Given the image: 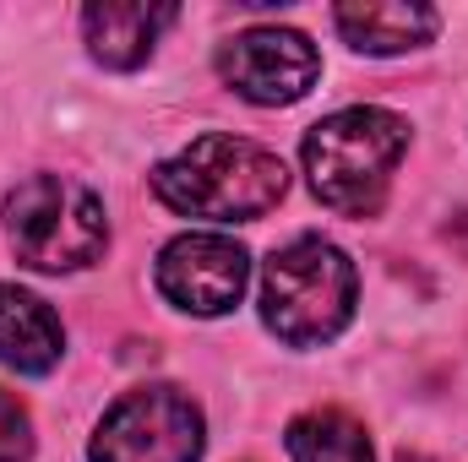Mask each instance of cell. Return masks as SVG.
<instances>
[{"mask_svg":"<svg viewBox=\"0 0 468 462\" xmlns=\"http://www.w3.org/2000/svg\"><path fill=\"white\" fill-rule=\"evenodd\" d=\"M289 191V169L278 152H267L261 142L207 131L197 136L186 152L164 158L153 169V196L169 213L186 218H213V224H250L261 213H272Z\"/></svg>","mask_w":468,"mask_h":462,"instance_id":"1","label":"cell"},{"mask_svg":"<svg viewBox=\"0 0 468 462\" xmlns=\"http://www.w3.org/2000/svg\"><path fill=\"white\" fill-rule=\"evenodd\" d=\"M409 152V120L392 110H338L305 131V174L322 207L344 218H376L398 158Z\"/></svg>","mask_w":468,"mask_h":462,"instance_id":"2","label":"cell"},{"mask_svg":"<svg viewBox=\"0 0 468 462\" xmlns=\"http://www.w3.org/2000/svg\"><path fill=\"white\" fill-rule=\"evenodd\" d=\"M354 299H359V272L322 234L289 239L261 267V321L289 348L333 343L354 321Z\"/></svg>","mask_w":468,"mask_h":462,"instance_id":"3","label":"cell"},{"mask_svg":"<svg viewBox=\"0 0 468 462\" xmlns=\"http://www.w3.org/2000/svg\"><path fill=\"white\" fill-rule=\"evenodd\" d=\"M0 218L16 261H27L33 272H82L110 245L99 191L71 174H27L16 191H5Z\"/></svg>","mask_w":468,"mask_h":462,"instance_id":"4","label":"cell"},{"mask_svg":"<svg viewBox=\"0 0 468 462\" xmlns=\"http://www.w3.org/2000/svg\"><path fill=\"white\" fill-rule=\"evenodd\" d=\"M207 446L202 408L180 386H136L93 430V462H197Z\"/></svg>","mask_w":468,"mask_h":462,"instance_id":"5","label":"cell"},{"mask_svg":"<svg viewBox=\"0 0 468 462\" xmlns=\"http://www.w3.org/2000/svg\"><path fill=\"white\" fill-rule=\"evenodd\" d=\"M250 256L229 234H175L158 250V294L186 316H224L245 299Z\"/></svg>","mask_w":468,"mask_h":462,"instance_id":"6","label":"cell"},{"mask_svg":"<svg viewBox=\"0 0 468 462\" xmlns=\"http://www.w3.org/2000/svg\"><path fill=\"white\" fill-rule=\"evenodd\" d=\"M218 77L250 104H294L316 88L322 55L294 27H245L218 49Z\"/></svg>","mask_w":468,"mask_h":462,"instance_id":"7","label":"cell"},{"mask_svg":"<svg viewBox=\"0 0 468 462\" xmlns=\"http://www.w3.org/2000/svg\"><path fill=\"white\" fill-rule=\"evenodd\" d=\"M180 11L169 0H104V5H88L82 11V38L93 49V60L115 66V71H131L153 55L158 33L175 22Z\"/></svg>","mask_w":468,"mask_h":462,"instance_id":"8","label":"cell"},{"mask_svg":"<svg viewBox=\"0 0 468 462\" xmlns=\"http://www.w3.org/2000/svg\"><path fill=\"white\" fill-rule=\"evenodd\" d=\"M60 353H66L60 316L38 294L0 283V364H11L16 375H49Z\"/></svg>","mask_w":468,"mask_h":462,"instance_id":"9","label":"cell"},{"mask_svg":"<svg viewBox=\"0 0 468 462\" xmlns=\"http://www.w3.org/2000/svg\"><path fill=\"white\" fill-rule=\"evenodd\" d=\"M338 33L349 38L359 55H403V49H420L436 38L441 16L431 5H414V0H365V5H338L333 11Z\"/></svg>","mask_w":468,"mask_h":462,"instance_id":"10","label":"cell"},{"mask_svg":"<svg viewBox=\"0 0 468 462\" xmlns=\"http://www.w3.org/2000/svg\"><path fill=\"white\" fill-rule=\"evenodd\" d=\"M289 457L294 462H370V436L349 414L316 408V414H300L289 425Z\"/></svg>","mask_w":468,"mask_h":462,"instance_id":"11","label":"cell"},{"mask_svg":"<svg viewBox=\"0 0 468 462\" xmlns=\"http://www.w3.org/2000/svg\"><path fill=\"white\" fill-rule=\"evenodd\" d=\"M33 457V419L16 403V392L0 386V462H27Z\"/></svg>","mask_w":468,"mask_h":462,"instance_id":"12","label":"cell"}]
</instances>
